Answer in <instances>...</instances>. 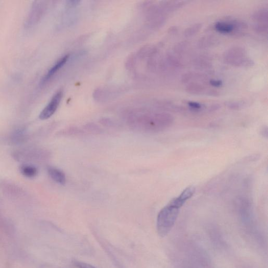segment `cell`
Here are the masks:
<instances>
[{
	"label": "cell",
	"mask_w": 268,
	"mask_h": 268,
	"mask_svg": "<svg viewBox=\"0 0 268 268\" xmlns=\"http://www.w3.org/2000/svg\"><path fill=\"white\" fill-rule=\"evenodd\" d=\"M198 76L192 72H188L183 74L181 77V82L183 84H189L191 81L197 78Z\"/></svg>",
	"instance_id": "15"
},
{
	"label": "cell",
	"mask_w": 268,
	"mask_h": 268,
	"mask_svg": "<svg viewBox=\"0 0 268 268\" xmlns=\"http://www.w3.org/2000/svg\"><path fill=\"white\" fill-rule=\"evenodd\" d=\"M206 94L212 96H218L220 95L218 92L214 90H209L206 92Z\"/></svg>",
	"instance_id": "23"
},
{
	"label": "cell",
	"mask_w": 268,
	"mask_h": 268,
	"mask_svg": "<svg viewBox=\"0 0 268 268\" xmlns=\"http://www.w3.org/2000/svg\"><path fill=\"white\" fill-rule=\"evenodd\" d=\"M11 140L15 143H20L25 141L27 137L26 133L23 129L15 130L12 134Z\"/></svg>",
	"instance_id": "13"
},
{
	"label": "cell",
	"mask_w": 268,
	"mask_h": 268,
	"mask_svg": "<svg viewBox=\"0 0 268 268\" xmlns=\"http://www.w3.org/2000/svg\"><path fill=\"white\" fill-rule=\"evenodd\" d=\"M213 37H205L200 39L199 43V46L201 48L209 47L213 44Z\"/></svg>",
	"instance_id": "16"
},
{
	"label": "cell",
	"mask_w": 268,
	"mask_h": 268,
	"mask_svg": "<svg viewBox=\"0 0 268 268\" xmlns=\"http://www.w3.org/2000/svg\"><path fill=\"white\" fill-rule=\"evenodd\" d=\"M178 29L176 26L171 27L168 31V32L170 35H174L177 33Z\"/></svg>",
	"instance_id": "24"
},
{
	"label": "cell",
	"mask_w": 268,
	"mask_h": 268,
	"mask_svg": "<svg viewBox=\"0 0 268 268\" xmlns=\"http://www.w3.org/2000/svg\"><path fill=\"white\" fill-rule=\"evenodd\" d=\"M69 56L67 55L60 59L57 63L48 71L44 78V81H46L53 77L58 71L63 67L67 63Z\"/></svg>",
	"instance_id": "7"
},
{
	"label": "cell",
	"mask_w": 268,
	"mask_h": 268,
	"mask_svg": "<svg viewBox=\"0 0 268 268\" xmlns=\"http://www.w3.org/2000/svg\"><path fill=\"white\" fill-rule=\"evenodd\" d=\"M167 59L171 66L178 67L181 65L178 59L175 56L170 54V55H168Z\"/></svg>",
	"instance_id": "19"
},
{
	"label": "cell",
	"mask_w": 268,
	"mask_h": 268,
	"mask_svg": "<svg viewBox=\"0 0 268 268\" xmlns=\"http://www.w3.org/2000/svg\"><path fill=\"white\" fill-rule=\"evenodd\" d=\"M189 46V43L185 41L178 43L174 48V51L177 54H182L186 51Z\"/></svg>",
	"instance_id": "17"
},
{
	"label": "cell",
	"mask_w": 268,
	"mask_h": 268,
	"mask_svg": "<svg viewBox=\"0 0 268 268\" xmlns=\"http://www.w3.org/2000/svg\"><path fill=\"white\" fill-rule=\"evenodd\" d=\"M186 2L170 1L163 3V9L165 11L173 12L182 7Z\"/></svg>",
	"instance_id": "11"
},
{
	"label": "cell",
	"mask_w": 268,
	"mask_h": 268,
	"mask_svg": "<svg viewBox=\"0 0 268 268\" xmlns=\"http://www.w3.org/2000/svg\"><path fill=\"white\" fill-rule=\"evenodd\" d=\"M215 28L217 31L224 34H233L234 31V27L231 20L217 22Z\"/></svg>",
	"instance_id": "6"
},
{
	"label": "cell",
	"mask_w": 268,
	"mask_h": 268,
	"mask_svg": "<svg viewBox=\"0 0 268 268\" xmlns=\"http://www.w3.org/2000/svg\"><path fill=\"white\" fill-rule=\"evenodd\" d=\"M48 173L51 179L55 182L63 185L66 181L65 174L61 170L55 167H49L48 168Z\"/></svg>",
	"instance_id": "5"
},
{
	"label": "cell",
	"mask_w": 268,
	"mask_h": 268,
	"mask_svg": "<svg viewBox=\"0 0 268 268\" xmlns=\"http://www.w3.org/2000/svg\"><path fill=\"white\" fill-rule=\"evenodd\" d=\"M202 28V25L201 23L195 24L184 31L183 35L187 38H191L198 34Z\"/></svg>",
	"instance_id": "12"
},
{
	"label": "cell",
	"mask_w": 268,
	"mask_h": 268,
	"mask_svg": "<svg viewBox=\"0 0 268 268\" xmlns=\"http://www.w3.org/2000/svg\"><path fill=\"white\" fill-rule=\"evenodd\" d=\"M220 108H221V106H220V105H218V104L213 105L210 107L209 111L210 112H214V111L218 110L219 109H220Z\"/></svg>",
	"instance_id": "25"
},
{
	"label": "cell",
	"mask_w": 268,
	"mask_h": 268,
	"mask_svg": "<svg viewBox=\"0 0 268 268\" xmlns=\"http://www.w3.org/2000/svg\"><path fill=\"white\" fill-rule=\"evenodd\" d=\"M253 30L259 34H267L268 31L267 23H257L254 26Z\"/></svg>",
	"instance_id": "18"
},
{
	"label": "cell",
	"mask_w": 268,
	"mask_h": 268,
	"mask_svg": "<svg viewBox=\"0 0 268 268\" xmlns=\"http://www.w3.org/2000/svg\"><path fill=\"white\" fill-rule=\"evenodd\" d=\"M20 172L26 177L33 178L38 174L37 168L30 164H24L20 168Z\"/></svg>",
	"instance_id": "9"
},
{
	"label": "cell",
	"mask_w": 268,
	"mask_h": 268,
	"mask_svg": "<svg viewBox=\"0 0 268 268\" xmlns=\"http://www.w3.org/2000/svg\"><path fill=\"white\" fill-rule=\"evenodd\" d=\"M63 96V91H58L54 95L47 106L41 112L39 118L42 120H45L53 115L57 111Z\"/></svg>",
	"instance_id": "4"
},
{
	"label": "cell",
	"mask_w": 268,
	"mask_h": 268,
	"mask_svg": "<svg viewBox=\"0 0 268 268\" xmlns=\"http://www.w3.org/2000/svg\"><path fill=\"white\" fill-rule=\"evenodd\" d=\"M184 204L177 197L159 212L157 220V230L160 237L166 236L171 231L178 217L180 209Z\"/></svg>",
	"instance_id": "1"
},
{
	"label": "cell",
	"mask_w": 268,
	"mask_h": 268,
	"mask_svg": "<svg viewBox=\"0 0 268 268\" xmlns=\"http://www.w3.org/2000/svg\"><path fill=\"white\" fill-rule=\"evenodd\" d=\"M185 91L190 94L200 95L205 93V88L197 82H191L187 85Z\"/></svg>",
	"instance_id": "10"
},
{
	"label": "cell",
	"mask_w": 268,
	"mask_h": 268,
	"mask_svg": "<svg viewBox=\"0 0 268 268\" xmlns=\"http://www.w3.org/2000/svg\"><path fill=\"white\" fill-rule=\"evenodd\" d=\"M188 105L190 109L193 111H199L202 109V106L198 102L190 101Z\"/></svg>",
	"instance_id": "20"
},
{
	"label": "cell",
	"mask_w": 268,
	"mask_h": 268,
	"mask_svg": "<svg viewBox=\"0 0 268 268\" xmlns=\"http://www.w3.org/2000/svg\"><path fill=\"white\" fill-rule=\"evenodd\" d=\"M74 264L77 268H96L90 264L83 262L74 261Z\"/></svg>",
	"instance_id": "21"
},
{
	"label": "cell",
	"mask_w": 268,
	"mask_h": 268,
	"mask_svg": "<svg viewBox=\"0 0 268 268\" xmlns=\"http://www.w3.org/2000/svg\"><path fill=\"white\" fill-rule=\"evenodd\" d=\"M210 84L214 87L219 88L223 85V82L220 80L212 79L209 82Z\"/></svg>",
	"instance_id": "22"
},
{
	"label": "cell",
	"mask_w": 268,
	"mask_h": 268,
	"mask_svg": "<svg viewBox=\"0 0 268 268\" xmlns=\"http://www.w3.org/2000/svg\"><path fill=\"white\" fill-rule=\"evenodd\" d=\"M252 19L257 23H267L268 11L267 9H261L255 11L252 16Z\"/></svg>",
	"instance_id": "8"
},
{
	"label": "cell",
	"mask_w": 268,
	"mask_h": 268,
	"mask_svg": "<svg viewBox=\"0 0 268 268\" xmlns=\"http://www.w3.org/2000/svg\"><path fill=\"white\" fill-rule=\"evenodd\" d=\"M174 118L170 114L162 113L144 116L138 122L132 124L135 128L148 132H158L164 131L173 125Z\"/></svg>",
	"instance_id": "2"
},
{
	"label": "cell",
	"mask_w": 268,
	"mask_h": 268,
	"mask_svg": "<svg viewBox=\"0 0 268 268\" xmlns=\"http://www.w3.org/2000/svg\"><path fill=\"white\" fill-rule=\"evenodd\" d=\"M226 63L237 67H252L255 65L254 61L247 56L246 50L239 46L233 47L227 51L224 54Z\"/></svg>",
	"instance_id": "3"
},
{
	"label": "cell",
	"mask_w": 268,
	"mask_h": 268,
	"mask_svg": "<svg viewBox=\"0 0 268 268\" xmlns=\"http://www.w3.org/2000/svg\"><path fill=\"white\" fill-rule=\"evenodd\" d=\"M246 104L245 101H228L225 103L226 107L234 110H238L243 108Z\"/></svg>",
	"instance_id": "14"
}]
</instances>
